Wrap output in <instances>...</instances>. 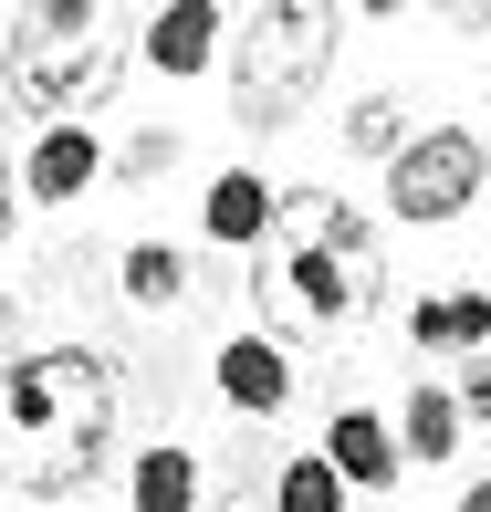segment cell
<instances>
[{
    "instance_id": "cell-6",
    "label": "cell",
    "mask_w": 491,
    "mask_h": 512,
    "mask_svg": "<svg viewBox=\"0 0 491 512\" xmlns=\"http://www.w3.org/2000/svg\"><path fill=\"white\" fill-rule=\"evenodd\" d=\"M209 387H220L230 418H283L303 398V366H293V345L272 335V324H241V335H220V356H209Z\"/></svg>"
},
{
    "instance_id": "cell-19",
    "label": "cell",
    "mask_w": 491,
    "mask_h": 512,
    "mask_svg": "<svg viewBox=\"0 0 491 512\" xmlns=\"http://www.w3.org/2000/svg\"><path fill=\"white\" fill-rule=\"evenodd\" d=\"M11 230H21V157L0 147V251H11Z\"/></svg>"
},
{
    "instance_id": "cell-13",
    "label": "cell",
    "mask_w": 491,
    "mask_h": 512,
    "mask_svg": "<svg viewBox=\"0 0 491 512\" xmlns=\"http://www.w3.org/2000/svg\"><path fill=\"white\" fill-rule=\"evenodd\" d=\"M387 418H397V450H408V471H450L460 439H471V418H460L450 377H408V398H397Z\"/></svg>"
},
{
    "instance_id": "cell-14",
    "label": "cell",
    "mask_w": 491,
    "mask_h": 512,
    "mask_svg": "<svg viewBox=\"0 0 491 512\" xmlns=\"http://www.w3.org/2000/svg\"><path fill=\"white\" fill-rule=\"evenodd\" d=\"M115 293H126L136 314H189L199 304V262L178 241H126L115 251Z\"/></svg>"
},
{
    "instance_id": "cell-22",
    "label": "cell",
    "mask_w": 491,
    "mask_h": 512,
    "mask_svg": "<svg viewBox=\"0 0 491 512\" xmlns=\"http://www.w3.org/2000/svg\"><path fill=\"white\" fill-rule=\"evenodd\" d=\"M481 189H491V178H481Z\"/></svg>"
},
{
    "instance_id": "cell-9",
    "label": "cell",
    "mask_w": 491,
    "mask_h": 512,
    "mask_svg": "<svg viewBox=\"0 0 491 512\" xmlns=\"http://www.w3.org/2000/svg\"><path fill=\"white\" fill-rule=\"evenodd\" d=\"M314 450H324V471H335L356 502H366V492H397V481H408V450H397V418H387V408H335Z\"/></svg>"
},
{
    "instance_id": "cell-4",
    "label": "cell",
    "mask_w": 491,
    "mask_h": 512,
    "mask_svg": "<svg viewBox=\"0 0 491 512\" xmlns=\"http://www.w3.org/2000/svg\"><path fill=\"white\" fill-rule=\"evenodd\" d=\"M345 32H356V11H324V0H251V11H230V42H220L230 115L251 136H293L314 115L324 74H335Z\"/></svg>"
},
{
    "instance_id": "cell-21",
    "label": "cell",
    "mask_w": 491,
    "mask_h": 512,
    "mask_svg": "<svg viewBox=\"0 0 491 512\" xmlns=\"http://www.w3.org/2000/svg\"><path fill=\"white\" fill-rule=\"evenodd\" d=\"M209 512H262V502H209Z\"/></svg>"
},
{
    "instance_id": "cell-15",
    "label": "cell",
    "mask_w": 491,
    "mask_h": 512,
    "mask_svg": "<svg viewBox=\"0 0 491 512\" xmlns=\"http://www.w3.org/2000/svg\"><path fill=\"white\" fill-rule=\"evenodd\" d=\"M408 136H418V105L397 95V84H366V95H345V105H335V147H345V157H366V168H387Z\"/></svg>"
},
{
    "instance_id": "cell-18",
    "label": "cell",
    "mask_w": 491,
    "mask_h": 512,
    "mask_svg": "<svg viewBox=\"0 0 491 512\" xmlns=\"http://www.w3.org/2000/svg\"><path fill=\"white\" fill-rule=\"evenodd\" d=\"M450 398H460V418H471V429H491V356L450 366Z\"/></svg>"
},
{
    "instance_id": "cell-1",
    "label": "cell",
    "mask_w": 491,
    "mask_h": 512,
    "mask_svg": "<svg viewBox=\"0 0 491 512\" xmlns=\"http://www.w3.org/2000/svg\"><path fill=\"white\" fill-rule=\"evenodd\" d=\"M126 450V356L115 345H21L0 366V481L21 502L95 492Z\"/></svg>"
},
{
    "instance_id": "cell-2",
    "label": "cell",
    "mask_w": 491,
    "mask_h": 512,
    "mask_svg": "<svg viewBox=\"0 0 491 512\" xmlns=\"http://www.w3.org/2000/svg\"><path fill=\"white\" fill-rule=\"evenodd\" d=\"M377 304H387V230L345 189H283V220L262 251V314L293 335H356Z\"/></svg>"
},
{
    "instance_id": "cell-11",
    "label": "cell",
    "mask_w": 491,
    "mask_h": 512,
    "mask_svg": "<svg viewBox=\"0 0 491 512\" xmlns=\"http://www.w3.org/2000/svg\"><path fill=\"white\" fill-rule=\"evenodd\" d=\"M272 220H283V178H262V168H220L199 199L209 251H272Z\"/></svg>"
},
{
    "instance_id": "cell-3",
    "label": "cell",
    "mask_w": 491,
    "mask_h": 512,
    "mask_svg": "<svg viewBox=\"0 0 491 512\" xmlns=\"http://www.w3.org/2000/svg\"><path fill=\"white\" fill-rule=\"evenodd\" d=\"M126 42L105 32V0H32L0 21V95L42 126H95L126 84Z\"/></svg>"
},
{
    "instance_id": "cell-7",
    "label": "cell",
    "mask_w": 491,
    "mask_h": 512,
    "mask_svg": "<svg viewBox=\"0 0 491 512\" xmlns=\"http://www.w3.org/2000/svg\"><path fill=\"white\" fill-rule=\"evenodd\" d=\"M105 178H115V147L95 126H42L32 147H21V199L32 209H84Z\"/></svg>"
},
{
    "instance_id": "cell-16",
    "label": "cell",
    "mask_w": 491,
    "mask_h": 512,
    "mask_svg": "<svg viewBox=\"0 0 491 512\" xmlns=\"http://www.w3.org/2000/svg\"><path fill=\"white\" fill-rule=\"evenodd\" d=\"M262 512H356V492L324 471V450H293V460H272V502Z\"/></svg>"
},
{
    "instance_id": "cell-8",
    "label": "cell",
    "mask_w": 491,
    "mask_h": 512,
    "mask_svg": "<svg viewBox=\"0 0 491 512\" xmlns=\"http://www.w3.org/2000/svg\"><path fill=\"white\" fill-rule=\"evenodd\" d=\"M220 42H230V11H220V0H168V11L136 21V63H147V74H168V84L220 74Z\"/></svg>"
},
{
    "instance_id": "cell-5",
    "label": "cell",
    "mask_w": 491,
    "mask_h": 512,
    "mask_svg": "<svg viewBox=\"0 0 491 512\" xmlns=\"http://www.w3.org/2000/svg\"><path fill=\"white\" fill-rule=\"evenodd\" d=\"M491 178V136H471V126H418L408 147L387 157V220H408V230H450V220H471V209L491 199L481 189Z\"/></svg>"
},
{
    "instance_id": "cell-17",
    "label": "cell",
    "mask_w": 491,
    "mask_h": 512,
    "mask_svg": "<svg viewBox=\"0 0 491 512\" xmlns=\"http://www.w3.org/2000/svg\"><path fill=\"white\" fill-rule=\"evenodd\" d=\"M178 157H189V136H178V126H147V136H126V147H115V178H168Z\"/></svg>"
},
{
    "instance_id": "cell-20",
    "label": "cell",
    "mask_w": 491,
    "mask_h": 512,
    "mask_svg": "<svg viewBox=\"0 0 491 512\" xmlns=\"http://www.w3.org/2000/svg\"><path fill=\"white\" fill-rule=\"evenodd\" d=\"M450 512H491V471H471V481H460V502Z\"/></svg>"
},
{
    "instance_id": "cell-12",
    "label": "cell",
    "mask_w": 491,
    "mask_h": 512,
    "mask_svg": "<svg viewBox=\"0 0 491 512\" xmlns=\"http://www.w3.org/2000/svg\"><path fill=\"white\" fill-rule=\"evenodd\" d=\"M126 512H209V450L147 439V450L126 460Z\"/></svg>"
},
{
    "instance_id": "cell-10",
    "label": "cell",
    "mask_w": 491,
    "mask_h": 512,
    "mask_svg": "<svg viewBox=\"0 0 491 512\" xmlns=\"http://www.w3.org/2000/svg\"><path fill=\"white\" fill-rule=\"evenodd\" d=\"M397 335H408V356L471 366V356H491V293L481 283H439V293H418V304L397 314Z\"/></svg>"
}]
</instances>
